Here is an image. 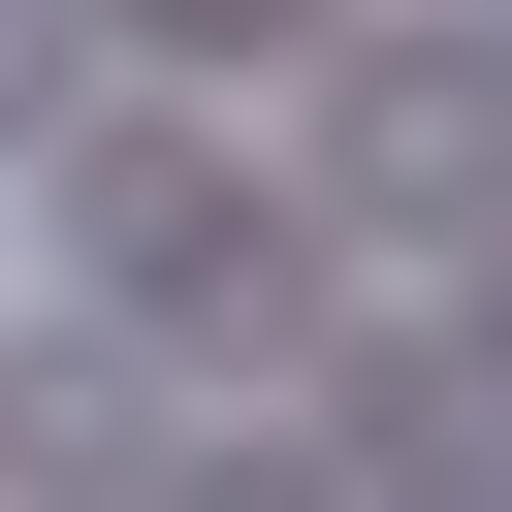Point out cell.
<instances>
[{
	"label": "cell",
	"instance_id": "cell-2",
	"mask_svg": "<svg viewBox=\"0 0 512 512\" xmlns=\"http://www.w3.org/2000/svg\"><path fill=\"white\" fill-rule=\"evenodd\" d=\"M320 256L352 224H416V256H480V32H352L320 64V192H288Z\"/></svg>",
	"mask_w": 512,
	"mask_h": 512
},
{
	"label": "cell",
	"instance_id": "cell-4",
	"mask_svg": "<svg viewBox=\"0 0 512 512\" xmlns=\"http://www.w3.org/2000/svg\"><path fill=\"white\" fill-rule=\"evenodd\" d=\"M96 96V0H0V128H64Z\"/></svg>",
	"mask_w": 512,
	"mask_h": 512
},
{
	"label": "cell",
	"instance_id": "cell-5",
	"mask_svg": "<svg viewBox=\"0 0 512 512\" xmlns=\"http://www.w3.org/2000/svg\"><path fill=\"white\" fill-rule=\"evenodd\" d=\"M160 512H352L320 448H160Z\"/></svg>",
	"mask_w": 512,
	"mask_h": 512
},
{
	"label": "cell",
	"instance_id": "cell-6",
	"mask_svg": "<svg viewBox=\"0 0 512 512\" xmlns=\"http://www.w3.org/2000/svg\"><path fill=\"white\" fill-rule=\"evenodd\" d=\"M128 32H160V64H288L320 0H128Z\"/></svg>",
	"mask_w": 512,
	"mask_h": 512
},
{
	"label": "cell",
	"instance_id": "cell-1",
	"mask_svg": "<svg viewBox=\"0 0 512 512\" xmlns=\"http://www.w3.org/2000/svg\"><path fill=\"white\" fill-rule=\"evenodd\" d=\"M32 160H64V320H96L128 384H256V352H320V224H288L224 128H128V96H64Z\"/></svg>",
	"mask_w": 512,
	"mask_h": 512
},
{
	"label": "cell",
	"instance_id": "cell-3",
	"mask_svg": "<svg viewBox=\"0 0 512 512\" xmlns=\"http://www.w3.org/2000/svg\"><path fill=\"white\" fill-rule=\"evenodd\" d=\"M0 512H160V384H128L96 320H32V352H0Z\"/></svg>",
	"mask_w": 512,
	"mask_h": 512
}]
</instances>
